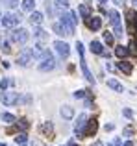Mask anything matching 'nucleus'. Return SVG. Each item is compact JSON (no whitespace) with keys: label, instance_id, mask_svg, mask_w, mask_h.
I'll use <instances>...</instances> for the list:
<instances>
[{"label":"nucleus","instance_id":"1","mask_svg":"<svg viewBox=\"0 0 137 146\" xmlns=\"http://www.w3.org/2000/svg\"><path fill=\"white\" fill-rule=\"evenodd\" d=\"M78 13L76 11H70L67 15H61V24L65 26L67 30V35H74V30H76V22H78Z\"/></svg>","mask_w":137,"mask_h":146},{"label":"nucleus","instance_id":"2","mask_svg":"<svg viewBox=\"0 0 137 146\" xmlns=\"http://www.w3.org/2000/svg\"><path fill=\"white\" fill-rule=\"evenodd\" d=\"M0 102L4 106H17L19 102H26V98H21L19 93H9V91H2L0 93Z\"/></svg>","mask_w":137,"mask_h":146},{"label":"nucleus","instance_id":"3","mask_svg":"<svg viewBox=\"0 0 137 146\" xmlns=\"http://www.w3.org/2000/svg\"><path fill=\"white\" fill-rule=\"evenodd\" d=\"M56 67V61H54V56H52L48 50H45V54L41 56V63H39V70L43 72H48Z\"/></svg>","mask_w":137,"mask_h":146},{"label":"nucleus","instance_id":"4","mask_svg":"<svg viewBox=\"0 0 137 146\" xmlns=\"http://www.w3.org/2000/svg\"><path fill=\"white\" fill-rule=\"evenodd\" d=\"M108 15H109V21H111L113 28H115V35L117 37H122L124 35V30H122V24H120V15L117 13L115 9H109Z\"/></svg>","mask_w":137,"mask_h":146},{"label":"nucleus","instance_id":"5","mask_svg":"<svg viewBox=\"0 0 137 146\" xmlns=\"http://www.w3.org/2000/svg\"><path fill=\"white\" fill-rule=\"evenodd\" d=\"M28 37H30V33L26 32L24 28H17L9 33V39L13 41V43H19V44H24L26 41H28Z\"/></svg>","mask_w":137,"mask_h":146},{"label":"nucleus","instance_id":"6","mask_svg":"<svg viewBox=\"0 0 137 146\" xmlns=\"http://www.w3.org/2000/svg\"><path fill=\"white\" fill-rule=\"evenodd\" d=\"M0 22H2V26L4 28H15V26L21 22V17L19 15H13V13H6L4 17H0Z\"/></svg>","mask_w":137,"mask_h":146},{"label":"nucleus","instance_id":"7","mask_svg":"<svg viewBox=\"0 0 137 146\" xmlns=\"http://www.w3.org/2000/svg\"><path fill=\"white\" fill-rule=\"evenodd\" d=\"M32 59H33V50L32 48H22V52L19 54V57H17V63L21 65V67H28V65L32 63Z\"/></svg>","mask_w":137,"mask_h":146},{"label":"nucleus","instance_id":"8","mask_svg":"<svg viewBox=\"0 0 137 146\" xmlns=\"http://www.w3.org/2000/svg\"><path fill=\"white\" fill-rule=\"evenodd\" d=\"M87 115L85 113H82L78 117V122H76V128H74V131H76V135L78 137H85V126H87Z\"/></svg>","mask_w":137,"mask_h":146},{"label":"nucleus","instance_id":"9","mask_svg":"<svg viewBox=\"0 0 137 146\" xmlns=\"http://www.w3.org/2000/svg\"><path fill=\"white\" fill-rule=\"evenodd\" d=\"M54 48H56V52L59 54V57H61V59L68 57V54H70V48H68V44L63 43V41H56V43H54Z\"/></svg>","mask_w":137,"mask_h":146},{"label":"nucleus","instance_id":"10","mask_svg":"<svg viewBox=\"0 0 137 146\" xmlns=\"http://www.w3.org/2000/svg\"><path fill=\"white\" fill-rule=\"evenodd\" d=\"M96 129H98L96 118H89V120H87V126H85V137H93L94 133H96Z\"/></svg>","mask_w":137,"mask_h":146},{"label":"nucleus","instance_id":"11","mask_svg":"<svg viewBox=\"0 0 137 146\" xmlns=\"http://www.w3.org/2000/svg\"><path fill=\"white\" fill-rule=\"evenodd\" d=\"M87 26H89V30L96 32V30L102 28V19L100 17H93V15H91V17L87 19Z\"/></svg>","mask_w":137,"mask_h":146},{"label":"nucleus","instance_id":"12","mask_svg":"<svg viewBox=\"0 0 137 146\" xmlns=\"http://www.w3.org/2000/svg\"><path fill=\"white\" fill-rule=\"evenodd\" d=\"M80 57H82V59H80V65H82V72H83V76H85V80L89 83H94V78H93V74H91V70H89V67H87L83 56H80Z\"/></svg>","mask_w":137,"mask_h":146},{"label":"nucleus","instance_id":"13","mask_svg":"<svg viewBox=\"0 0 137 146\" xmlns=\"http://www.w3.org/2000/svg\"><path fill=\"white\" fill-rule=\"evenodd\" d=\"M78 13L82 15V19H89L91 15H93V9H91V6H89V4H80Z\"/></svg>","mask_w":137,"mask_h":146},{"label":"nucleus","instance_id":"14","mask_svg":"<svg viewBox=\"0 0 137 146\" xmlns=\"http://www.w3.org/2000/svg\"><path fill=\"white\" fill-rule=\"evenodd\" d=\"M30 24L33 26H39L41 22H43V13H39V11H32V15H30Z\"/></svg>","mask_w":137,"mask_h":146},{"label":"nucleus","instance_id":"15","mask_svg":"<svg viewBox=\"0 0 137 146\" xmlns=\"http://www.w3.org/2000/svg\"><path fill=\"white\" fill-rule=\"evenodd\" d=\"M117 68H119L120 72H124V74H132V70H134L132 63H128V61H120V63H117Z\"/></svg>","mask_w":137,"mask_h":146},{"label":"nucleus","instance_id":"16","mask_svg":"<svg viewBox=\"0 0 137 146\" xmlns=\"http://www.w3.org/2000/svg\"><path fill=\"white\" fill-rule=\"evenodd\" d=\"M91 52H94V54H98V56H102L106 50H104V46H102L98 41H91Z\"/></svg>","mask_w":137,"mask_h":146},{"label":"nucleus","instance_id":"17","mask_svg":"<svg viewBox=\"0 0 137 146\" xmlns=\"http://www.w3.org/2000/svg\"><path fill=\"white\" fill-rule=\"evenodd\" d=\"M59 113H61V117H63V118H72V117H74V109H72L70 106H63Z\"/></svg>","mask_w":137,"mask_h":146},{"label":"nucleus","instance_id":"18","mask_svg":"<svg viewBox=\"0 0 137 146\" xmlns=\"http://www.w3.org/2000/svg\"><path fill=\"white\" fill-rule=\"evenodd\" d=\"M108 87H111V89H113V91H117V93H122V91H124V87L120 85L117 80H113V78H111V80H108Z\"/></svg>","mask_w":137,"mask_h":146},{"label":"nucleus","instance_id":"19","mask_svg":"<svg viewBox=\"0 0 137 146\" xmlns=\"http://www.w3.org/2000/svg\"><path fill=\"white\" fill-rule=\"evenodd\" d=\"M128 54H130V50H128L126 46H122V44H120V46H117V50H115V56L119 57V59H122V57H126Z\"/></svg>","mask_w":137,"mask_h":146},{"label":"nucleus","instance_id":"20","mask_svg":"<svg viewBox=\"0 0 137 146\" xmlns=\"http://www.w3.org/2000/svg\"><path fill=\"white\" fill-rule=\"evenodd\" d=\"M41 133H45V135L52 137V133H54V128H52V124H50V122H45V124L41 126Z\"/></svg>","mask_w":137,"mask_h":146},{"label":"nucleus","instance_id":"21","mask_svg":"<svg viewBox=\"0 0 137 146\" xmlns=\"http://www.w3.org/2000/svg\"><path fill=\"white\" fill-rule=\"evenodd\" d=\"M52 30H54L58 35H67V30H65V26H63L61 22H56V24L52 26Z\"/></svg>","mask_w":137,"mask_h":146},{"label":"nucleus","instance_id":"22","mask_svg":"<svg viewBox=\"0 0 137 146\" xmlns=\"http://www.w3.org/2000/svg\"><path fill=\"white\" fill-rule=\"evenodd\" d=\"M35 7V0H22V9L24 11H33Z\"/></svg>","mask_w":137,"mask_h":146},{"label":"nucleus","instance_id":"23","mask_svg":"<svg viewBox=\"0 0 137 146\" xmlns=\"http://www.w3.org/2000/svg\"><path fill=\"white\" fill-rule=\"evenodd\" d=\"M15 143H17L19 146H24L26 143H28V137H26V133H19V135L15 137Z\"/></svg>","mask_w":137,"mask_h":146},{"label":"nucleus","instance_id":"24","mask_svg":"<svg viewBox=\"0 0 137 146\" xmlns=\"http://www.w3.org/2000/svg\"><path fill=\"white\" fill-rule=\"evenodd\" d=\"M0 118H2V120L6 122V124H13V122L17 120V118H15L11 113H2V117H0Z\"/></svg>","mask_w":137,"mask_h":146},{"label":"nucleus","instance_id":"25","mask_svg":"<svg viewBox=\"0 0 137 146\" xmlns=\"http://www.w3.org/2000/svg\"><path fill=\"white\" fill-rule=\"evenodd\" d=\"M33 35H35L37 39L41 41V43H43V41L47 39V32H45V30H41V28H37V30H35V33H33Z\"/></svg>","mask_w":137,"mask_h":146},{"label":"nucleus","instance_id":"26","mask_svg":"<svg viewBox=\"0 0 137 146\" xmlns=\"http://www.w3.org/2000/svg\"><path fill=\"white\" fill-rule=\"evenodd\" d=\"M56 7H58V9H67L68 0H56Z\"/></svg>","mask_w":137,"mask_h":146},{"label":"nucleus","instance_id":"27","mask_svg":"<svg viewBox=\"0 0 137 146\" xmlns=\"http://www.w3.org/2000/svg\"><path fill=\"white\" fill-rule=\"evenodd\" d=\"M0 48H2V52H11V48H9V43H7L6 39H0Z\"/></svg>","mask_w":137,"mask_h":146},{"label":"nucleus","instance_id":"28","mask_svg":"<svg viewBox=\"0 0 137 146\" xmlns=\"http://www.w3.org/2000/svg\"><path fill=\"white\" fill-rule=\"evenodd\" d=\"M9 80H7V78H2V80H0V89H2V91H6L7 89V87H9Z\"/></svg>","mask_w":137,"mask_h":146},{"label":"nucleus","instance_id":"29","mask_svg":"<svg viewBox=\"0 0 137 146\" xmlns=\"http://www.w3.org/2000/svg\"><path fill=\"white\" fill-rule=\"evenodd\" d=\"M104 41L108 44H113V35H111V32H104Z\"/></svg>","mask_w":137,"mask_h":146},{"label":"nucleus","instance_id":"30","mask_svg":"<svg viewBox=\"0 0 137 146\" xmlns=\"http://www.w3.org/2000/svg\"><path fill=\"white\" fill-rule=\"evenodd\" d=\"M4 4H6L7 7H11V9H13V7L19 6V0H4Z\"/></svg>","mask_w":137,"mask_h":146},{"label":"nucleus","instance_id":"31","mask_svg":"<svg viewBox=\"0 0 137 146\" xmlns=\"http://www.w3.org/2000/svg\"><path fill=\"white\" fill-rule=\"evenodd\" d=\"M17 126H19V128H22V129H28V120H26V118H21V120H19L17 122Z\"/></svg>","mask_w":137,"mask_h":146},{"label":"nucleus","instance_id":"32","mask_svg":"<svg viewBox=\"0 0 137 146\" xmlns=\"http://www.w3.org/2000/svg\"><path fill=\"white\" fill-rule=\"evenodd\" d=\"M128 48H130V52H132V54H135V56H137V44H135V41H132Z\"/></svg>","mask_w":137,"mask_h":146},{"label":"nucleus","instance_id":"33","mask_svg":"<svg viewBox=\"0 0 137 146\" xmlns=\"http://www.w3.org/2000/svg\"><path fill=\"white\" fill-rule=\"evenodd\" d=\"M85 93H87V91H76L74 98H83V96H85Z\"/></svg>","mask_w":137,"mask_h":146},{"label":"nucleus","instance_id":"34","mask_svg":"<svg viewBox=\"0 0 137 146\" xmlns=\"http://www.w3.org/2000/svg\"><path fill=\"white\" fill-rule=\"evenodd\" d=\"M124 117H128V118H132V117H134V113H132V109H124Z\"/></svg>","mask_w":137,"mask_h":146},{"label":"nucleus","instance_id":"35","mask_svg":"<svg viewBox=\"0 0 137 146\" xmlns=\"http://www.w3.org/2000/svg\"><path fill=\"white\" fill-rule=\"evenodd\" d=\"M113 2H115V4H117V6H122V4H124V2H126V0H113Z\"/></svg>","mask_w":137,"mask_h":146},{"label":"nucleus","instance_id":"36","mask_svg":"<svg viewBox=\"0 0 137 146\" xmlns=\"http://www.w3.org/2000/svg\"><path fill=\"white\" fill-rule=\"evenodd\" d=\"M132 131H134L132 128H126V129H124V133H126V135H132Z\"/></svg>","mask_w":137,"mask_h":146},{"label":"nucleus","instance_id":"37","mask_svg":"<svg viewBox=\"0 0 137 146\" xmlns=\"http://www.w3.org/2000/svg\"><path fill=\"white\" fill-rule=\"evenodd\" d=\"M124 146H134V143H132V141H128V143H124Z\"/></svg>","mask_w":137,"mask_h":146},{"label":"nucleus","instance_id":"38","mask_svg":"<svg viewBox=\"0 0 137 146\" xmlns=\"http://www.w3.org/2000/svg\"><path fill=\"white\" fill-rule=\"evenodd\" d=\"M93 146H104V144H102V143H100V141H96V143H94Z\"/></svg>","mask_w":137,"mask_h":146},{"label":"nucleus","instance_id":"39","mask_svg":"<svg viewBox=\"0 0 137 146\" xmlns=\"http://www.w3.org/2000/svg\"><path fill=\"white\" fill-rule=\"evenodd\" d=\"M134 24H135V30H137V17H135V21H134Z\"/></svg>","mask_w":137,"mask_h":146},{"label":"nucleus","instance_id":"40","mask_svg":"<svg viewBox=\"0 0 137 146\" xmlns=\"http://www.w3.org/2000/svg\"><path fill=\"white\" fill-rule=\"evenodd\" d=\"M98 2H100V4H106V0H98Z\"/></svg>","mask_w":137,"mask_h":146},{"label":"nucleus","instance_id":"41","mask_svg":"<svg viewBox=\"0 0 137 146\" xmlns=\"http://www.w3.org/2000/svg\"><path fill=\"white\" fill-rule=\"evenodd\" d=\"M0 146H7V144H4V143H0Z\"/></svg>","mask_w":137,"mask_h":146},{"label":"nucleus","instance_id":"42","mask_svg":"<svg viewBox=\"0 0 137 146\" xmlns=\"http://www.w3.org/2000/svg\"><path fill=\"white\" fill-rule=\"evenodd\" d=\"M134 4H135V7H137V0H134Z\"/></svg>","mask_w":137,"mask_h":146},{"label":"nucleus","instance_id":"43","mask_svg":"<svg viewBox=\"0 0 137 146\" xmlns=\"http://www.w3.org/2000/svg\"><path fill=\"white\" fill-rule=\"evenodd\" d=\"M70 146H78V144H70Z\"/></svg>","mask_w":137,"mask_h":146},{"label":"nucleus","instance_id":"44","mask_svg":"<svg viewBox=\"0 0 137 146\" xmlns=\"http://www.w3.org/2000/svg\"><path fill=\"white\" fill-rule=\"evenodd\" d=\"M108 146H113V144H108Z\"/></svg>","mask_w":137,"mask_h":146}]
</instances>
